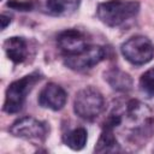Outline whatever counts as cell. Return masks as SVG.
Segmentation results:
<instances>
[{"instance_id":"obj_8","label":"cell","mask_w":154,"mask_h":154,"mask_svg":"<svg viewBox=\"0 0 154 154\" xmlns=\"http://www.w3.org/2000/svg\"><path fill=\"white\" fill-rule=\"evenodd\" d=\"M57 43L64 55H72L82 52L89 46L87 36L78 29H66L57 37Z\"/></svg>"},{"instance_id":"obj_17","label":"cell","mask_w":154,"mask_h":154,"mask_svg":"<svg viewBox=\"0 0 154 154\" xmlns=\"http://www.w3.org/2000/svg\"><path fill=\"white\" fill-rule=\"evenodd\" d=\"M0 20H1V28H2V29H6V26L11 23V17L7 16V14H5V13H2Z\"/></svg>"},{"instance_id":"obj_14","label":"cell","mask_w":154,"mask_h":154,"mask_svg":"<svg viewBox=\"0 0 154 154\" xmlns=\"http://www.w3.org/2000/svg\"><path fill=\"white\" fill-rule=\"evenodd\" d=\"M88 140V134L84 128H77L73 129L72 131L67 132L64 136V142L65 144L71 148L72 150H81L85 147Z\"/></svg>"},{"instance_id":"obj_12","label":"cell","mask_w":154,"mask_h":154,"mask_svg":"<svg viewBox=\"0 0 154 154\" xmlns=\"http://www.w3.org/2000/svg\"><path fill=\"white\" fill-rule=\"evenodd\" d=\"M95 153H117L120 152V144L116 134L111 129H102L101 135L94 148Z\"/></svg>"},{"instance_id":"obj_4","label":"cell","mask_w":154,"mask_h":154,"mask_svg":"<svg viewBox=\"0 0 154 154\" xmlns=\"http://www.w3.org/2000/svg\"><path fill=\"white\" fill-rule=\"evenodd\" d=\"M105 109L103 95L96 88L89 85L81 89L73 100V111L76 116L84 120H94Z\"/></svg>"},{"instance_id":"obj_1","label":"cell","mask_w":154,"mask_h":154,"mask_svg":"<svg viewBox=\"0 0 154 154\" xmlns=\"http://www.w3.org/2000/svg\"><path fill=\"white\" fill-rule=\"evenodd\" d=\"M119 112L120 124L126 125V140L132 146L147 142L154 135V114L147 105L138 100H129Z\"/></svg>"},{"instance_id":"obj_16","label":"cell","mask_w":154,"mask_h":154,"mask_svg":"<svg viewBox=\"0 0 154 154\" xmlns=\"http://www.w3.org/2000/svg\"><path fill=\"white\" fill-rule=\"evenodd\" d=\"M7 6L17 10V11H30L34 7L32 1H20V0H8L7 1Z\"/></svg>"},{"instance_id":"obj_2","label":"cell","mask_w":154,"mask_h":154,"mask_svg":"<svg viewBox=\"0 0 154 154\" xmlns=\"http://www.w3.org/2000/svg\"><path fill=\"white\" fill-rule=\"evenodd\" d=\"M140 11V4L135 0H108L96 7V16L105 25L114 28L135 17Z\"/></svg>"},{"instance_id":"obj_5","label":"cell","mask_w":154,"mask_h":154,"mask_svg":"<svg viewBox=\"0 0 154 154\" xmlns=\"http://www.w3.org/2000/svg\"><path fill=\"white\" fill-rule=\"evenodd\" d=\"M120 52L129 63L140 66L154 58V45L143 35H135L120 46Z\"/></svg>"},{"instance_id":"obj_3","label":"cell","mask_w":154,"mask_h":154,"mask_svg":"<svg viewBox=\"0 0 154 154\" xmlns=\"http://www.w3.org/2000/svg\"><path fill=\"white\" fill-rule=\"evenodd\" d=\"M41 78H42L41 73L38 71H34L10 83L5 93V101L2 109L8 114L18 113L25 103L26 95L31 91L35 84L40 82Z\"/></svg>"},{"instance_id":"obj_13","label":"cell","mask_w":154,"mask_h":154,"mask_svg":"<svg viewBox=\"0 0 154 154\" xmlns=\"http://www.w3.org/2000/svg\"><path fill=\"white\" fill-rule=\"evenodd\" d=\"M81 0H46V8L53 16H67L73 13Z\"/></svg>"},{"instance_id":"obj_6","label":"cell","mask_w":154,"mask_h":154,"mask_svg":"<svg viewBox=\"0 0 154 154\" xmlns=\"http://www.w3.org/2000/svg\"><path fill=\"white\" fill-rule=\"evenodd\" d=\"M10 132L14 137H19L35 143H42L49 134V126L46 122L28 116L17 119L11 125Z\"/></svg>"},{"instance_id":"obj_9","label":"cell","mask_w":154,"mask_h":154,"mask_svg":"<svg viewBox=\"0 0 154 154\" xmlns=\"http://www.w3.org/2000/svg\"><path fill=\"white\" fill-rule=\"evenodd\" d=\"M67 100V94L60 87L55 83H48L46 84L38 95V103L40 106L52 109V111H60L64 108Z\"/></svg>"},{"instance_id":"obj_10","label":"cell","mask_w":154,"mask_h":154,"mask_svg":"<svg viewBox=\"0 0 154 154\" xmlns=\"http://www.w3.org/2000/svg\"><path fill=\"white\" fill-rule=\"evenodd\" d=\"M2 48L7 58L14 64H20L28 58L29 48L25 38L19 36H12L4 41Z\"/></svg>"},{"instance_id":"obj_7","label":"cell","mask_w":154,"mask_h":154,"mask_svg":"<svg viewBox=\"0 0 154 154\" xmlns=\"http://www.w3.org/2000/svg\"><path fill=\"white\" fill-rule=\"evenodd\" d=\"M105 58H106V49L102 46L89 45L85 49H83L77 54L64 55V64L73 71L83 72L93 69Z\"/></svg>"},{"instance_id":"obj_11","label":"cell","mask_w":154,"mask_h":154,"mask_svg":"<svg viewBox=\"0 0 154 154\" xmlns=\"http://www.w3.org/2000/svg\"><path fill=\"white\" fill-rule=\"evenodd\" d=\"M103 78L108 83V85L116 91L128 93L132 89L134 82H132L131 76L128 72H125L118 67H112V69L105 71Z\"/></svg>"},{"instance_id":"obj_15","label":"cell","mask_w":154,"mask_h":154,"mask_svg":"<svg viewBox=\"0 0 154 154\" xmlns=\"http://www.w3.org/2000/svg\"><path fill=\"white\" fill-rule=\"evenodd\" d=\"M140 89L148 96L154 95V67L147 70L140 77Z\"/></svg>"}]
</instances>
